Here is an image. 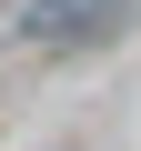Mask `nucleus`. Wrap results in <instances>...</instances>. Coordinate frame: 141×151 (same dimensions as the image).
Segmentation results:
<instances>
[{"instance_id":"1","label":"nucleus","mask_w":141,"mask_h":151,"mask_svg":"<svg viewBox=\"0 0 141 151\" xmlns=\"http://www.w3.org/2000/svg\"><path fill=\"white\" fill-rule=\"evenodd\" d=\"M121 20H131V0H30V10H20V40L70 50V40H101V30H121Z\"/></svg>"}]
</instances>
